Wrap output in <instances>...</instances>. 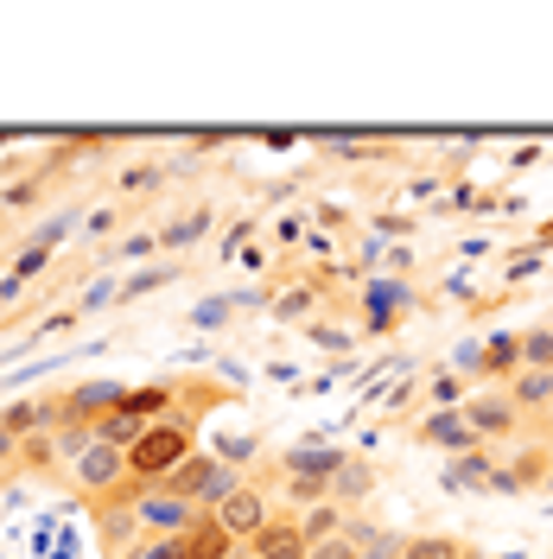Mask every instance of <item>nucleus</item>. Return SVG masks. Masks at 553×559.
<instances>
[{
	"mask_svg": "<svg viewBox=\"0 0 553 559\" xmlns=\"http://www.w3.org/2000/svg\"><path fill=\"white\" fill-rule=\"evenodd\" d=\"M521 369H553V331H521Z\"/></svg>",
	"mask_w": 553,
	"mask_h": 559,
	"instance_id": "23",
	"label": "nucleus"
},
{
	"mask_svg": "<svg viewBox=\"0 0 553 559\" xmlns=\"http://www.w3.org/2000/svg\"><path fill=\"white\" fill-rule=\"evenodd\" d=\"M414 306V286L408 280H369V293H363V324L369 331H388L395 318H408Z\"/></svg>",
	"mask_w": 553,
	"mask_h": 559,
	"instance_id": "9",
	"label": "nucleus"
},
{
	"mask_svg": "<svg viewBox=\"0 0 553 559\" xmlns=\"http://www.w3.org/2000/svg\"><path fill=\"white\" fill-rule=\"evenodd\" d=\"M153 286H166V267H153V274H140L121 286V299H140V293H153Z\"/></svg>",
	"mask_w": 553,
	"mask_h": 559,
	"instance_id": "31",
	"label": "nucleus"
},
{
	"mask_svg": "<svg viewBox=\"0 0 553 559\" xmlns=\"http://www.w3.org/2000/svg\"><path fill=\"white\" fill-rule=\"evenodd\" d=\"M0 419H7V432L33 439V432H58V426H64V407H58V401H13Z\"/></svg>",
	"mask_w": 553,
	"mask_h": 559,
	"instance_id": "14",
	"label": "nucleus"
},
{
	"mask_svg": "<svg viewBox=\"0 0 553 559\" xmlns=\"http://www.w3.org/2000/svg\"><path fill=\"white\" fill-rule=\"evenodd\" d=\"M121 394H128L121 382H83V388H70L58 407H64L70 426H96L103 414H115V407H121Z\"/></svg>",
	"mask_w": 553,
	"mask_h": 559,
	"instance_id": "8",
	"label": "nucleus"
},
{
	"mask_svg": "<svg viewBox=\"0 0 553 559\" xmlns=\"http://www.w3.org/2000/svg\"><path fill=\"white\" fill-rule=\"evenodd\" d=\"M146 185H160L153 166H128V173H121V191H146Z\"/></svg>",
	"mask_w": 553,
	"mask_h": 559,
	"instance_id": "32",
	"label": "nucleus"
},
{
	"mask_svg": "<svg viewBox=\"0 0 553 559\" xmlns=\"http://www.w3.org/2000/svg\"><path fill=\"white\" fill-rule=\"evenodd\" d=\"M344 534H350V547L363 559H401V534L395 527H381V522H363V515H350L344 522Z\"/></svg>",
	"mask_w": 553,
	"mask_h": 559,
	"instance_id": "15",
	"label": "nucleus"
},
{
	"mask_svg": "<svg viewBox=\"0 0 553 559\" xmlns=\"http://www.w3.org/2000/svg\"><path fill=\"white\" fill-rule=\"evenodd\" d=\"M121 414L140 419V426H160V419H173V388H166V382L128 388V394H121Z\"/></svg>",
	"mask_w": 553,
	"mask_h": 559,
	"instance_id": "17",
	"label": "nucleus"
},
{
	"mask_svg": "<svg viewBox=\"0 0 553 559\" xmlns=\"http://www.w3.org/2000/svg\"><path fill=\"white\" fill-rule=\"evenodd\" d=\"M230 306H236V299H210V306H198V324H223V318H230Z\"/></svg>",
	"mask_w": 553,
	"mask_h": 559,
	"instance_id": "33",
	"label": "nucleus"
},
{
	"mask_svg": "<svg viewBox=\"0 0 553 559\" xmlns=\"http://www.w3.org/2000/svg\"><path fill=\"white\" fill-rule=\"evenodd\" d=\"M484 369V344H458L451 349V376H478Z\"/></svg>",
	"mask_w": 553,
	"mask_h": 559,
	"instance_id": "27",
	"label": "nucleus"
},
{
	"mask_svg": "<svg viewBox=\"0 0 553 559\" xmlns=\"http://www.w3.org/2000/svg\"><path fill=\"white\" fill-rule=\"evenodd\" d=\"M243 484H248V477L236 471V464H223L216 452H191V457L173 471V484H166V489H173V496H185V502H198V509L210 515L223 496H236Z\"/></svg>",
	"mask_w": 553,
	"mask_h": 559,
	"instance_id": "2",
	"label": "nucleus"
},
{
	"mask_svg": "<svg viewBox=\"0 0 553 559\" xmlns=\"http://www.w3.org/2000/svg\"><path fill=\"white\" fill-rule=\"evenodd\" d=\"M70 484L83 489V496H96V502H103V496H121V489H128V452H115V445L96 439L90 452L70 464Z\"/></svg>",
	"mask_w": 553,
	"mask_h": 559,
	"instance_id": "5",
	"label": "nucleus"
},
{
	"mask_svg": "<svg viewBox=\"0 0 553 559\" xmlns=\"http://www.w3.org/2000/svg\"><path fill=\"white\" fill-rule=\"evenodd\" d=\"M204 236H210V210H191V216L160 229V248H185V242H204Z\"/></svg>",
	"mask_w": 553,
	"mask_h": 559,
	"instance_id": "22",
	"label": "nucleus"
},
{
	"mask_svg": "<svg viewBox=\"0 0 553 559\" xmlns=\"http://www.w3.org/2000/svg\"><path fill=\"white\" fill-rule=\"evenodd\" d=\"M128 489H134V484H128ZM128 515H134V527L146 534V540H173V534H185L204 509H198V502H185V496H173L166 484H153V489H134Z\"/></svg>",
	"mask_w": 553,
	"mask_h": 559,
	"instance_id": "3",
	"label": "nucleus"
},
{
	"mask_svg": "<svg viewBox=\"0 0 553 559\" xmlns=\"http://www.w3.org/2000/svg\"><path fill=\"white\" fill-rule=\"evenodd\" d=\"M548 489H553V464H548Z\"/></svg>",
	"mask_w": 553,
	"mask_h": 559,
	"instance_id": "36",
	"label": "nucleus"
},
{
	"mask_svg": "<svg viewBox=\"0 0 553 559\" xmlns=\"http://www.w3.org/2000/svg\"><path fill=\"white\" fill-rule=\"evenodd\" d=\"M484 376H496L503 388L521 376V337H516V331H496V337H484Z\"/></svg>",
	"mask_w": 553,
	"mask_h": 559,
	"instance_id": "18",
	"label": "nucleus"
},
{
	"mask_svg": "<svg viewBox=\"0 0 553 559\" xmlns=\"http://www.w3.org/2000/svg\"><path fill=\"white\" fill-rule=\"evenodd\" d=\"M140 559H178V534H173V540H146Z\"/></svg>",
	"mask_w": 553,
	"mask_h": 559,
	"instance_id": "34",
	"label": "nucleus"
},
{
	"mask_svg": "<svg viewBox=\"0 0 553 559\" xmlns=\"http://www.w3.org/2000/svg\"><path fill=\"white\" fill-rule=\"evenodd\" d=\"M115 254H121V261H146V254H160V236H153V229H134V236H121Z\"/></svg>",
	"mask_w": 553,
	"mask_h": 559,
	"instance_id": "24",
	"label": "nucleus"
},
{
	"mask_svg": "<svg viewBox=\"0 0 553 559\" xmlns=\"http://www.w3.org/2000/svg\"><path fill=\"white\" fill-rule=\"evenodd\" d=\"M70 223H77V210H64V216H51V223H45V229L33 236V248H45V254H51V248H58V242L70 236Z\"/></svg>",
	"mask_w": 553,
	"mask_h": 559,
	"instance_id": "25",
	"label": "nucleus"
},
{
	"mask_svg": "<svg viewBox=\"0 0 553 559\" xmlns=\"http://www.w3.org/2000/svg\"><path fill=\"white\" fill-rule=\"evenodd\" d=\"M471 394H464V376H439L433 382V407H464Z\"/></svg>",
	"mask_w": 553,
	"mask_h": 559,
	"instance_id": "26",
	"label": "nucleus"
},
{
	"mask_svg": "<svg viewBox=\"0 0 553 559\" xmlns=\"http://www.w3.org/2000/svg\"><path fill=\"white\" fill-rule=\"evenodd\" d=\"M115 293H121V286H115V280H96V286H90V293H83V312H103V306H121V299H115Z\"/></svg>",
	"mask_w": 553,
	"mask_h": 559,
	"instance_id": "29",
	"label": "nucleus"
},
{
	"mask_svg": "<svg viewBox=\"0 0 553 559\" xmlns=\"http://www.w3.org/2000/svg\"><path fill=\"white\" fill-rule=\"evenodd\" d=\"M344 509H338V502H318V509H306V515H299V527H306V540L311 547H318V540H331V534H344Z\"/></svg>",
	"mask_w": 553,
	"mask_h": 559,
	"instance_id": "21",
	"label": "nucleus"
},
{
	"mask_svg": "<svg viewBox=\"0 0 553 559\" xmlns=\"http://www.w3.org/2000/svg\"><path fill=\"white\" fill-rule=\"evenodd\" d=\"M274 515H280V509H274V496H268V489H255V484H243L236 496H223V502L210 509V522L223 527V534H230L236 547H248V540H255L261 527L274 522Z\"/></svg>",
	"mask_w": 553,
	"mask_h": 559,
	"instance_id": "4",
	"label": "nucleus"
},
{
	"mask_svg": "<svg viewBox=\"0 0 553 559\" xmlns=\"http://www.w3.org/2000/svg\"><path fill=\"white\" fill-rule=\"evenodd\" d=\"M420 439H426L433 452H451V457L478 452V432L464 426V407H433V414L420 419Z\"/></svg>",
	"mask_w": 553,
	"mask_h": 559,
	"instance_id": "7",
	"label": "nucleus"
},
{
	"mask_svg": "<svg viewBox=\"0 0 553 559\" xmlns=\"http://www.w3.org/2000/svg\"><path fill=\"white\" fill-rule=\"evenodd\" d=\"M236 559H255V554H236Z\"/></svg>",
	"mask_w": 553,
	"mask_h": 559,
	"instance_id": "37",
	"label": "nucleus"
},
{
	"mask_svg": "<svg viewBox=\"0 0 553 559\" xmlns=\"http://www.w3.org/2000/svg\"><path fill=\"white\" fill-rule=\"evenodd\" d=\"M503 394L521 407V419H528V414H553V369H521Z\"/></svg>",
	"mask_w": 553,
	"mask_h": 559,
	"instance_id": "16",
	"label": "nucleus"
},
{
	"mask_svg": "<svg viewBox=\"0 0 553 559\" xmlns=\"http://www.w3.org/2000/svg\"><path fill=\"white\" fill-rule=\"evenodd\" d=\"M83 229H90V236H108V229H115V210H90Z\"/></svg>",
	"mask_w": 553,
	"mask_h": 559,
	"instance_id": "35",
	"label": "nucleus"
},
{
	"mask_svg": "<svg viewBox=\"0 0 553 559\" xmlns=\"http://www.w3.org/2000/svg\"><path fill=\"white\" fill-rule=\"evenodd\" d=\"M191 452H198L191 426H185V419H160V426H146V432H140V445L128 452V484H134V489L173 484V471Z\"/></svg>",
	"mask_w": 553,
	"mask_h": 559,
	"instance_id": "1",
	"label": "nucleus"
},
{
	"mask_svg": "<svg viewBox=\"0 0 553 559\" xmlns=\"http://www.w3.org/2000/svg\"><path fill=\"white\" fill-rule=\"evenodd\" d=\"M369 489H376V471H369L363 457H344V471L331 477V502H338V509L350 515V502H363Z\"/></svg>",
	"mask_w": 553,
	"mask_h": 559,
	"instance_id": "19",
	"label": "nucleus"
},
{
	"mask_svg": "<svg viewBox=\"0 0 553 559\" xmlns=\"http://www.w3.org/2000/svg\"><path fill=\"white\" fill-rule=\"evenodd\" d=\"M464 426L478 432V445H503V439L521 432V407L509 394H471L464 401Z\"/></svg>",
	"mask_w": 553,
	"mask_h": 559,
	"instance_id": "6",
	"label": "nucleus"
},
{
	"mask_svg": "<svg viewBox=\"0 0 553 559\" xmlns=\"http://www.w3.org/2000/svg\"><path fill=\"white\" fill-rule=\"evenodd\" d=\"M344 457L350 452H338V445H318V439H311V445L280 452V471H286V477H306V484H331V477L344 471Z\"/></svg>",
	"mask_w": 553,
	"mask_h": 559,
	"instance_id": "11",
	"label": "nucleus"
},
{
	"mask_svg": "<svg viewBox=\"0 0 553 559\" xmlns=\"http://www.w3.org/2000/svg\"><path fill=\"white\" fill-rule=\"evenodd\" d=\"M306 559H363L356 547H350V534H331V540H318Z\"/></svg>",
	"mask_w": 553,
	"mask_h": 559,
	"instance_id": "28",
	"label": "nucleus"
},
{
	"mask_svg": "<svg viewBox=\"0 0 553 559\" xmlns=\"http://www.w3.org/2000/svg\"><path fill=\"white\" fill-rule=\"evenodd\" d=\"M20 464V432H7V419H0V477Z\"/></svg>",
	"mask_w": 553,
	"mask_h": 559,
	"instance_id": "30",
	"label": "nucleus"
},
{
	"mask_svg": "<svg viewBox=\"0 0 553 559\" xmlns=\"http://www.w3.org/2000/svg\"><path fill=\"white\" fill-rule=\"evenodd\" d=\"M496 452L490 445H478V452H464V457H446V471H439V484L446 489H496Z\"/></svg>",
	"mask_w": 553,
	"mask_h": 559,
	"instance_id": "12",
	"label": "nucleus"
},
{
	"mask_svg": "<svg viewBox=\"0 0 553 559\" xmlns=\"http://www.w3.org/2000/svg\"><path fill=\"white\" fill-rule=\"evenodd\" d=\"M401 559H471V554L451 534H414V540H401Z\"/></svg>",
	"mask_w": 553,
	"mask_h": 559,
	"instance_id": "20",
	"label": "nucleus"
},
{
	"mask_svg": "<svg viewBox=\"0 0 553 559\" xmlns=\"http://www.w3.org/2000/svg\"><path fill=\"white\" fill-rule=\"evenodd\" d=\"M178 559H236V540L210 522V515H198V522L178 534Z\"/></svg>",
	"mask_w": 553,
	"mask_h": 559,
	"instance_id": "13",
	"label": "nucleus"
},
{
	"mask_svg": "<svg viewBox=\"0 0 553 559\" xmlns=\"http://www.w3.org/2000/svg\"><path fill=\"white\" fill-rule=\"evenodd\" d=\"M248 554L255 559H306L311 540H306V527H299V515H274V522L248 540Z\"/></svg>",
	"mask_w": 553,
	"mask_h": 559,
	"instance_id": "10",
	"label": "nucleus"
}]
</instances>
